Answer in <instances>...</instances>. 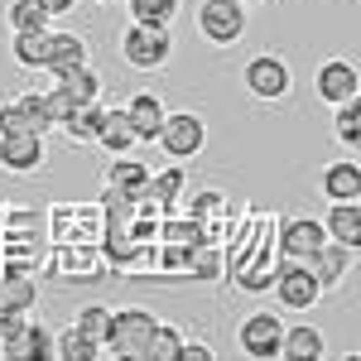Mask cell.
Wrapping results in <instances>:
<instances>
[{"label":"cell","mask_w":361,"mask_h":361,"mask_svg":"<svg viewBox=\"0 0 361 361\" xmlns=\"http://www.w3.org/2000/svg\"><path fill=\"white\" fill-rule=\"evenodd\" d=\"M159 318L149 313V308H116L111 318H106V337H102V352H111L121 361H140L145 357V337L154 328Z\"/></svg>","instance_id":"cell-1"},{"label":"cell","mask_w":361,"mask_h":361,"mask_svg":"<svg viewBox=\"0 0 361 361\" xmlns=\"http://www.w3.org/2000/svg\"><path fill=\"white\" fill-rule=\"evenodd\" d=\"M121 58L126 68L135 73H159L169 58H173V39H169V25H135L121 34Z\"/></svg>","instance_id":"cell-2"},{"label":"cell","mask_w":361,"mask_h":361,"mask_svg":"<svg viewBox=\"0 0 361 361\" xmlns=\"http://www.w3.org/2000/svg\"><path fill=\"white\" fill-rule=\"evenodd\" d=\"M154 145L164 149L173 164H188V159L202 154V145H207V121L197 111H164V126H159Z\"/></svg>","instance_id":"cell-3"},{"label":"cell","mask_w":361,"mask_h":361,"mask_svg":"<svg viewBox=\"0 0 361 361\" xmlns=\"http://www.w3.org/2000/svg\"><path fill=\"white\" fill-rule=\"evenodd\" d=\"M197 34L217 49H231L246 34V5L241 0H202L197 5Z\"/></svg>","instance_id":"cell-4"},{"label":"cell","mask_w":361,"mask_h":361,"mask_svg":"<svg viewBox=\"0 0 361 361\" xmlns=\"http://www.w3.org/2000/svg\"><path fill=\"white\" fill-rule=\"evenodd\" d=\"M279 342H284V318L260 308V313H246L241 328H236V347L241 357H255V361H275L279 357Z\"/></svg>","instance_id":"cell-5"},{"label":"cell","mask_w":361,"mask_h":361,"mask_svg":"<svg viewBox=\"0 0 361 361\" xmlns=\"http://www.w3.org/2000/svg\"><path fill=\"white\" fill-rule=\"evenodd\" d=\"M241 78H246V92L255 102H284L294 92V73H289V63L279 54H255Z\"/></svg>","instance_id":"cell-6"},{"label":"cell","mask_w":361,"mask_h":361,"mask_svg":"<svg viewBox=\"0 0 361 361\" xmlns=\"http://www.w3.org/2000/svg\"><path fill=\"white\" fill-rule=\"evenodd\" d=\"M275 299H279V308H289V313H308V308L323 299V284L313 279V270H308L304 260H284L275 270Z\"/></svg>","instance_id":"cell-7"},{"label":"cell","mask_w":361,"mask_h":361,"mask_svg":"<svg viewBox=\"0 0 361 361\" xmlns=\"http://www.w3.org/2000/svg\"><path fill=\"white\" fill-rule=\"evenodd\" d=\"M49 250H54V270L68 275L73 284H97L106 275V260H102L97 241H63V246H49Z\"/></svg>","instance_id":"cell-8"},{"label":"cell","mask_w":361,"mask_h":361,"mask_svg":"<svg viewBox=\"0 0 361 361\" xmlns=\"http://www.w3.org/2000/svg\"><path fill=\"white\" fill-rule=\"evenodd\" d=\"M304 265L313 270V279H318V284H323V294H328V289H337L342 279L352 275V265H357V246H347V241H333V236H328V241L313 250Z\"/></svg>","instance_id":"cell-9"},{"label":"cell","mask_w":361,"mask_h":361,"mask_svg":"<svg viewBox=\"0 0 361 361\" xmlns=\"http://www.w3.org/2000/svg\"><path fill=\"white\" fill-rule=\"evenodd\" d=\"M323 241H328V231H323L318 217H294V222H279L275 231V250L284 260H308Z\"/></svg>","instance_id":"cell-10"},{"label":"cell","mask_w":361,"mask_h":361,"mask_svg":"<svg viewBox=\"0 0 361 361\" xmlns=\"http://www.w3.org/2000/svg\"><path fill=\"white\" fill-rule=\"evenodd\" d=\"M313 87H318V97H323L328 106H337V102L361 97V73H357V63H352V58H328V63L318 68Z\"/></svg>","instance_id":"cell-11"},{"label":"cell","mask_w":361,"mask_h":361,"mask_svg":"<svg viewBox=\"0 0 361 361\" xmlns=\"http://www.w3.org/2000/svg\"><path fill=\"white\" fill-rule=\"evenodd\" d=\"M49 159V149H44V135H34V130H20V135H0V169L5 173H39Z\"/></svg>","instance_id":"cell-12"},{"label":"cell","mask_w":361,"mask_h":361,"mask_svg":"<svg viewBox=\"0 0 361 361\" xmlns=\"http://www.w3.org/2000/svg\"><path fill=\"white\" fill-rule=\"evenodd\" d=\"M82 63H92V49H87V39H78V34H54V29H49L44 73H49V78H63V73H73V68H82Z\"/></svg>","instance_id":"cell-13"},{"label":"cell","mask_w":361,"mask_h":361,"mask_svg":"<svg viewBox=\"0 0 361 361\" xmlns=\"http://www.w3.org/2000/svg\"><path fill=\"white\" fill-rule=\"evenodd\" d=\"M126 116H130L135 140H140V145H149V140L159 135V126H164V102H159L154 92H135V97L126 102Z\"/></svg>","instance_id":"cell-14"},{"label":"cell","mask_w":361,"mask_h":361,"mask_svg":"<svg viewBox=\"0 0 361 361\" xmlns=\"http://www.w3.org/2000/svg\"><path fill=\"white\" fill-rule=\"evenodd\" d=\"M279 357L284 361H318V357H328V342H323V333L313 323H294V328H284Z\"/></svg>","instance_id":"cell-15"},{"label":"cell","mask_w":361,"mask_h":361,"mask_svg":"<svg viewBox=\"0 0 361 361\" xmlns=\"http://www.w3.org/2000/svg\"><path fill=\"white\" fill-rule=\"evenodd\" d=\"M97 145L102 149H111V154H130L140 140L135 130H130V116H126V106H102V126H97Z\"/></svg>","instance_id":"cell-16"},{"label":"cell","mask_w":361,"mask_h":361,"mask_svg":"<svg viewBox=\"0 0 361 361\" xmlns=\"http://www.w3.org/2000/svg\"><path fill=\"white\" fill-rule=\"evenodd\" d=\"M323 231H328L333 241L361 246V197H347V202H328V217H323Z\"/></svg>","instance_id":"cell-17"},{"label":"cell","mask_w":361,"mask_h":361,"mask_svg":"<svg viewBox=\"0 0 361 361\" xmlns=\"http://www.w3.org/2000/svg\"><path fill=\"white\" fill-rule=\"evenodd\" d=\"M323 197H328V202L361 197V164H357V159H342V164L323 169Z\"/></svg>","instance_id":"cell-18"},{"label":"cell","mask_w":361,"mask_h":361,"mask_svg":"<svg viewBox=\"0 0 361 361\" xmlns=\"http://www.w3.org/2000/svg\"><path fill=\"white\" fill-rule=\"evenodd\" d=\"M183 188H188L183 169H178V164H169V169H159V173H149V183H145L140 193L149 197V202H159L164 212H173V202L183 197Z\"/></svg>","instance_id":"cell-19"},{"label":"cell","mask_w":361,"mask_h":361,"mask_svg":"<svg viewBox=\"0 0 361 361\" xmlns=\"http://www.w3.org/2000/svg\"><path fill=\"white\" fill-rule=\"evenodd\" d=\"M145 183H149V169L140 164V159H130V154H111V164H106V188H121V193L135 197Z\"/></svg>","instance_id":"cell-20"},{"label":"cell","mask_w":361,"mask_h":361,"mask_svg":"<svg viewBox=\"0 0 361 361\" xmlns=\"http://www.w3.org/2000/svg\"><path fill=\"white\" fill-rule=\"evenodd\" d=\"M97 126H102V102H82V106H73V116L58 130H68L73 145H97Z\"/></svg>","instance_id":"cell-21"},{"label":"cell","mask_w":361,"mask_h":361,"mask_svg":"<svg viewBox=\"0 0 361 361\" xmlns=\"http://www.w3.org/2000/svg\"><path fill=\"white\" fill-rule=\"evenodd\" d=\"M54 82L63 87V92H68V97L78 102V106H82V102H102V78L92 73V63L73 68V73H63V78H54Z\"/></svg>","instance_id":"cell-22"},{"label":"cell","mask_w":361,"mask_h":361,"mask_svg":"<svg viewBox=\"0 0 361 361\" xmlns=\"http://www.w3.org/2000/svg\"><path fill=\"white\" fill-rule=\"evenodd\" d=\"M178 347H183V333L169 328V323H154L149 337H145V357L140 361H178Z\"/></svg>","instance_id":"cell-23"},{"label":"cell","mask_w":361,"mask_h":361,"mask_svg":"<svg viewBox=\"0 0 361 361\" xmlns=\"http://www.w3.org/2000/svg\"><path fill=\"white\" fill-rule=\"evenodd\" d=\"M44 49H49V29H20L15 44H10L20 68H44Z\"/></svg>","instance_id":"cell-24"},{"label":"cell","mask_w":361,"mask_h":361,"mask_svg":"<svg viewBox=\"0 0 361 361\" xmlns=\"http://www.w3.org/2000/svg\"><path fill=\"white\" fill-rule=\"evenodd\" d=\"M54 357H63V361H97L102 347H97L92 337H82L78 328H63V333H54Z\"/></svg>","instance_id":"cell-25"},{"label":"cell","mask_w":361,"mask_h":361,"mask_svg":"<svg viewBox=\"0 0 361 361\" xmlns=\"http://www.w3.org/2000/svg\"><path fill=\"white\" fill-rule=\"evenodd\" d=\"M5 20H10L15 34H20V29H49L54 25V15H49L39 0H10V5H5Z\"/></svg>","instance_id":"cell-26"},{"label":"cell","mask_w":361,"mask_h":361,"mask_svg":"<svg viewBox=\"0 0 361 361\" xmlns=\"http://www.w3.org/2000/svg\"><path fill=\"white\" fill-rule=\"evenodd\" d=\"M126 5H130L135 25H173V15H178V0H126Z\"/></svg>","instance_id":"cell-27"},{"label":"cell","mask_w":361,"mask_h":361,"mask_svg":"<svg viewBox=\"0 0 361 361\" xmlns=\"http://www.w3.org/2000/svg\"><path fill=\"white\" fill-rule=\"evenodd\" d=\"M333 130H337V140H342L347 149H357V145H361V106H357V97H352V102H337Z\"/></svg>","instance_id":"cell-28"},{"label":"cell","mask_w":361,"mask_h":361,"mask_svg":"<svg viewBox=\"0 0 361 361\" xmlns=\"http://www.w3.org/2000/svg\"><path fill=\"white\" fill-rule=\"evenodd\" d=\"M106 318H111V308H106V304H87V308H78L73 328H78L82 337H92V342L102 347V337H106Z\"/></svg>","instance_id":"cell-29"},{"label":"cell","mask_w":361,"mask_h":361,"mask_svg":"<svg viewBox=\"0 0 361 361\" xmlns=\"http://www.w3.org/2000/svg\"><path fill=\"white\" fill-rule=\"evenodd\" d=\"M188 217H193V222L207 231V222H212V217H226V197H222V193H212V188H207V193H197V197H193V207H188Z\"/></svg>","instance_id":"cell-30"},{"label":"cell","mask_w":361,"mask_h":361,"mask_svg":"<svg viewBox=\"0 0 361 361\" xmlns=\"http://www.w3.org/2000/svg\"><path fill=\"white\" fill-rule=\"evenodd\" d=\"M15 102L25 106L29 126H34L39 135H49V130H54V116H49V102H44V92H25V97H15Z\"/></svg>","instance_id":"cell-31"},{"label":"cell","mask_w":361,"mask_h":361,"mask_svg":"<svg viewBox=\"0 0 361 361\" xmlns=\"http://www.w3.org/2000/svg\"><path fill=\"white\" fill-rule=\"evenodd\" d=\"M20 130H34L25 106H20V102H0V135H20ZM34 135H39V130H34Z\"/></svg>","instance_id":"cell-32"},{"label":"cell","mask_w":361,"mask_h":361,"mask_svg":"<svg viewBox=\"0 0 361 361\" xmlns=\"http://www.w3.org/2000/svg\"><path fill=\"white\" fill-rule=\"evenodd\" d=\"M25 337H29V357H39V361H49V357H54V333H49L44 323H34V318H29Z\"/></svg>","instance_id":"cell-33"},{"label":"cell","mask_w":361,"mask_h":361,"mask_svg":"<svg viewBox=\"0 0 361 361\" xmlns=\"http://www.w3.org/2000/svg\"><path fill=\"white\" fill-rule=\"evenodd\" d=\"M44 102H49V116H54V126H63V121H68V116H73V106H78V102H73V97H68V92H63V87H44Z\"/></svg>","instance_id":"cell-34"},{"label":"cell","mask_w":361,"mask_h":361,"mask_svg":"<svg viewBox=\"0 0 361 361\" xmlns=\"http://www.w3.org/2000/svg\"><path fill=\"white\" fill-rule=\"evenodd\" d=\"M178 361H217V352H212L207 342H188V337H183V347H178Z\"/></svg>","instance_id":"cell-35"},{"label":"cell","mask_w":361,"mask_h":361,"mask_svg":"<svg viewBox=\"0 0 361 361\" xmlns=\"http://www.w3.org/2000/svg\"><path fill=\"white\" fill-rule=\"evenodd\" d=\"M39 5H44V10H49V15H68V10H78V0H39Z\"/></svg>","instance_id":"cell-36"},{"label":"cell","mask_w":361,"mask_h":361,"mask_svg":"<svg viewBox=\"0 0 361 361\" xmlns=\"http://www.w3.org/2000/svg\"><path fill=\"white\" fill-rule=\"evenodd\" d=\"M97 5H111V0H97Z\"/></svg>","instance_id":"cell-37"}]
</instances>
